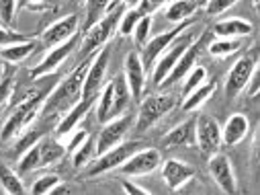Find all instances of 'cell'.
<instances>
[{"label": "cell", "mask_w": 260, "mask_h": 195, "mask_svg": "<svg viewBox=\"0 0 260 195\" xmlns=\"http://www.w3.org/2000/svg\"><path fill=\"white\" fill-rule=\"evenodd\" d=\"M162 162V154L160 150L156 148H140L138 152H134L132 156H129L119 169L123 175H129V177H134V175H148L152 171H156Z\"/></svg>", "instance_id": "11"}, {"label": "cell", "mask_w": 260, "mask_h": 195, "mask_svg": "<svg viewBox=\"0 0 260 195\" xmlns=\"http://www.w3.org/2000/svg\"><path fill=\"white\" fill-rule=\"evenodd\" d=\"M96 99H99V97H80V99L72 105V109H70L66 115H63V119L57 123V129H55L57 136H68L72 129L78 125V121L90 111V107L96 103Z\"/></svg>", "instance_id": "19"}, {"label": "cell", "mask_w": 260, "mask_h": 195, "mask_svg": "<svg viewBox=\"0 0 260 195\" xmlns=\"http://www.w3.org/2000/svg\"><path fill=\"white\" fill-rule=\"evenodd\" d=\"M238 3V0H207V15H211V17H215V15H221V13H225L230 7H234Z\"/></svg>", "instance_id": "37"}, {"label": "cell", "mask_w": 260, "mask_h": 195, "mask_svg": "<svg viewBox=\"0 0 260 195\" xmlns=\"http://www.w3.org/2000/svg\"><path fill=\"white\" fill-rule=\"evenodd\" d=\"M252 31H254L252 23L244 19H225L213 25V33L217 37H246L252 35Z\"/></svg>", "instance_id": "21"}, {"label": "cell", "mask_w": 260, "mask_h": 195, "mask_svg": "<svg viewBox=\"0 0 260 195\" xmlns=\"http://www.w3.org/2000/svg\"><path fill=\"white\" fill-rule=\"evenodd\" d=\"M160 164H162V179L170 191H178L182 185H186L194 177V169L182 160L168 158L166 162H160Z\"/></svg>", "instance_id": "16"}, {"label": "cell", "mask_w": 260, "mask_h": 195, "mask_svg": "<svg viewBox=\"0 0 260 195\" xmlns=\"http://www.w3.org/2000/svg\"><path fill=\"white\" fill-rule=\"evenodd\" d=\"M125 82L132 93V99H142L146 87V68L138 51H129L125 58Z\"/></svg>", "instance_id": "15"}, {"label": "cell", "mask_w": 260, "mask_h": 195, "mask_svg": "<svg viewBox=\"0 0 260 195\" xmlns=\"http://www.w3.org/2000/svg\"><path fill=\"white\" fill-rule=\"evenodd\" d=\"M88 66H90V55L84 58L78 66L74 68V72L63 80L59 82V87L45 97L43 101V113H53V111H61L70 105H74L80 97H82V85H84V76L88 72Z\"/></svg>", "instance_id": "1"}, {"label": "cell", "mask_w": 260, "mask_h": 195, "mask_svg": "<svg viewBox=\"0 0 260 195\" xmlns=\"http://www.w3.org/2000/svg\"><path fill=\"white\" fill-rule=\"evenodd\" d=\"M174 105H176V101H174L172 95H152V97H148L140 105L136 129L138 132H146V129L152 127L158 119H162L166 113H170L174 109Z\"/></svg>", "instance_id": "5"}, {"label": "cell", "mask_w": 260, "mask_h": 195, "mask_svg": "<svg viewBox=\"0 0 260 195\" xmlns=\"http://www.w3.org/2000/svg\"><path fill=\"white\" fill-rule=\"evenodd\" d=\"M111 7V0H86V23L84 27L90 29L96 21H101L105 17V13Z\"/></svg>", "instance_id": "29"}, {"label": "cell", "mask_w": 260, "mask_h": 195, "mask_svg": "<svg viewBox=\"0 0 260 195\" xmlns=\"http://www.w3.org/2000/svg\"><path fill=\"white\" fill-rule=\"evenodd\" d=\"M76 31H78V15H68V17L59 19L57 23H53L51 27H47L43 31V43L47 47L59 45L66 39H70Z\"/></svg>", "instance_id": "17"}, {"label": "cell", "mask_w": 260, "mask_h": 195, "mask_svg": "<svg viewBox=\"0 0 260 195\" xmlns=\"http://www.w3.org/2000/svg\"><path fill=\"white\" fill-rule=\"evenodd\" d=\"M254 70H256L254 58H250V55L240 58L232 66V70H230V74L225 78V97L234 99L238 93H242L246 89V85H248V80H250Z\"/></svg>", "instance_id": "13"}, {"label": "cell", "mask_w": 260, "mask_h": 195, "mask_svg": "<svg viewBox=\"0 0 260 195\" xmlns=\"http://www.w3.org/2000/svg\"><path fill=\"white\" fill-rule=\"evenodd\" d=\"M19 41H25V35L15 33V31H11V29H3V27H0V47L11 45V43H19Z\"/></svg>", "instance_id": "39"}, {"label": "cell", "mask_w": 260, "mask_h": 195, "mask_svg": "<svg viewBox=\"0 0 260 195\" xmlns=\"http://www.w3.org/2000/svg\"><path fill=\"white\" fill-rule=\"evenodd\" d=\"M250 132V121L244 113H234L225 125L221 127V144L225 146H236L240 144Z\"/></svg>", "instance_id": "20"}, {"label": "cell", "mask_w": 260, "mask_h": 195, "mask_svg": "<svg viewBox=\"0 0 260 195\" xmlns=\"http://www.w3.org/2000/svg\"><path fill=\"white\" fill-rule=\"evenodd\" d=\"M132 125H134V115H119V117L107 121L99 134V140H96V154H103L109 148L121 144Z\"/></svg>", "instance_id": "8"}, {"label": "cell", "mask_w": 260, "mask_h": 195, "mask_svg": "<svg viewBox=\"0 0 260 195\" xmlns=\"http://www.w3.org/2000/svg\"><path fill=\"white\" fill-rule=\"evenodd\" d=\"M140 148H144V144H142V142H136V140H132V142H121V144L109 148L107 152L99 154L96 162L88 169V175H90V177H96V175L109 173V171H113V169H119L129 156H132L134 152H138Z\"/></svg>", "instance_id": "6"}, {"label": "cell", "mask_w": 260, "mask_h": 195, "mask_svg": "<svg viewBox=\"0 0 260 195\" xmlns=\"http://www.w3.org/2000/svg\"><path fill=\"white\" fill-rule=\"evenodd\" d=\"M15 7H17V0H0V21H3L5 25L13 23Z\"/></svg>", "instance_id": "38"}, {"label": "cell", "mask_w": 260, "mask_h": 195, "mask_svg": "<svg viewBox=\"0 0 260 195\" xmlns=\"http://www.w3.org/2000/svg\"><path fill=\"white\" fill-rule=\"evenodd\" d=\"M194 136V119H188L184 123H178L174 129L166 134L164 138V146H182L188 144Z\"/></svg>", "instance_id": "22"}, {"label": "cell", "mask_w": 260, "mask_h": 195, "mask_svg": "<svg viewBox=\"0 0 260 195\" xmlns=\"http://www.w3.org/2000/svg\"><path fill=\"white\" fill-rule=\"evenodd\" d=\"M162 3H164V0H142V3L138 5V7H140L138 11H140L142 15H150V13H152V11H156Z\"/></svg>", "instance_id": "42"}, {"label": "cell", "mask_w": 260, "mask_h": 195, "mask_svg": "<svg viewBox=\"0 0 260 195\" xmlns=\"http://www.w3.org/2000/svg\"><path fill=\"white\" fill-rule=\"evenodd\" d=\"M45 97H47V89H33V91H29L21 99V103L15 107V111L9 115V119H7L5 127H3V134H0V140H3V142L13 140L31 119H35V115L39 113V107L43 105Z\"/></svg>", "instance_id": "2"}, {"label": "cell", "mask_w": 260, "mask_h": 195, "mask_svg": "<svg viewBox=\"0 0 260 195\" xmlns=\"http://www.w3.org/2000/svg\"><path fill=\"white\" fill-rule=\"evenodd\" d=\"M150 29H152V19L148 17V15H144L140 21H138V25L134 27V35H136V43L138 45H146L148 43V39H150Z\"/></svg>", "instance_id": "35"}, {"label": "cell", "mask_w": 260, "mask_h": 195, "mask_svg": "<svg viewBox=\"0 0 260 195\" xmlns=\"http://www.w3.org/2000/svg\"><path fill=\"white\" fill-rule=\"evenodd\" d=\"M0 76H3V68H0Z\"/></svg>", "instance_id": "47"}, {"label": "cell", "mask_w": 260, "mask_h": 195, "mask_svg": "<svg viewBox=\"0 0 260 195\" xmlns=\"http://www.w3.org/2000/svg\"><path fill=\"white\" fill-rule=\"evenodd\" d=\"M246 89H248V97H250V99H254V97L258 95V91H260V74H258V70L252 72V76H250Z\"/></svg>", "instance_id": "41"}, {"label": "cell", "mask_w": 260, "mask_h": 195, "mask_svg": "<svg viewBox=\"0 0 260 195\" xmlns=\"http://www.w3.org/2000/svg\"><path fill=\"white\" fill-rule=\"evenodd\" d=\"M140 3H142V0H123V5L129 7V9H138Z\"/></svg>", "instance_id": "45"}, {"label": "cell", "mask_w": 260, "mask_h": 195, "mask_svg": "<svg viewBox=\"0 0 260 195\" xmlns=\"http://www.w3.org/2000/svg\"><path fill=\"white\" fill-rule=\"evenodd\" d=\"M213 91H215V85L213 82H203V85H199L194 91H190L186 97H184V103H182V111H194L197 107H201L211 95H213Z\"/></svg>", "instance_id": "25"}, {"label": "cell", "mask_w": 260, "mask_h": 195, "mask_svg": "<svg viewBox=\"0 0 260 195\" xmlns=\"http://www.w3.org/2000/svg\"><path fill=\"white\" fill-rule=\"evenodd\" d=\"M63 154H66V148H63L59 142L49 140V138L39 140V166L53 164L59 158H63Z\"/></svg>", "instance_id": "23"}, {"label": "cell", "mask_w": 260, "mask_h": 195, "mask_svg": "<svg viewBox=\"0 0 260 195\" xmlns=\"http://www.w3.org/2000/svg\"><path fill=\"white\" fill-rule=\"evenodd\" d=\"M209 175L213 177V181L217 183V187L223 191V193H236L238 187H236V175H234V169H232V162L225 154H211L209 158Z\"/></svg>", "instance_id": "14"}, {"label": "cell", "mask_w": 260, "mask_h": 195, "mask_svg": "<svg viewBox=\"0 0 260 195\" xmlns=\"http://www.w3.org/2000/svg\"><path fill=\"white\" fill-rule=\"evenodd\" d=\"M57 183H61V179H59V175H43L41 179H37L35 183H33V187H31V193L33 195H45V193H51V189L57 185Z\"/></svg>", "instance_id": "32"}, {"label": "cell", "mask_w": 260, "mask_h": 195, "mask_svg": "<svg viewBox=\"0 0 260 195\" xmlns=\"http://www.w3.org/2000/svg\"><path fill=\"white\" fill-rule=\"evenodd\" d=\"M201 39H203V37H197V39H194V41L184 49V53L178 58V62L174 64V68L170 70V74L164 78V82H162V85H174V82L182 80V78H184V74H188V72L192 70L194 62H197V58H199Z\"/></svg>", "instance_id": "18"}, {"label": "cell", "mask_w": 260, "mask_h": 195, "mask_svg": "<svg viewBox=\"0 0 260 195\" xmlns=\"http://www.w3.org/2000/svg\"><path fill=\"white\" fill-rule=\"evenodd\" d=\"M78 33H74L70 39H66L63 43H59V45H53V49L41 60V64L37 68H33L31 70V78H43V76H47V74H51L59 64L66 60L74 49H76V45H78Z\"/></svg>", "instance_id": "12"}, {"label": "cell", "mask_w": 260, "mask_h": 195, "mask_svg": "<svg viewBox=\"0 0 260 195\" xmlns=\"http://www.w3.org/2000/svg\"><path fill=\"white\" fill-rule=\"evenodd\" d=\"M109 58H111V49L103 45V49H99V53L90 60V66H88V72H86L84 85H82V97H99V93L103 89L105 74H107Z\"/></svg>", "instance_id": "9"}, {"label": "cell", "mask_w": 260, "mask_h": 195, "mask_svg": "<svg viewBox=\"0 0 260 195\" xmlns=\"http://www.w3.org/2000/svg\"><path fill=\"white\" fill-rule=\"evenodd\" d=\"M192 23L190 21H182V23H178V27H174V29H170V31H166V33H160V35H156L154 39H148V43L144 45V51H142V64H144V68L146 70H152V66H154V62L160 58V53L184 31V29H188Z\"/></svg>", "instance_id": "10"}, {"label": "cell", "mask_w": 260, "mask_h": 195, "mask_svg": "<svg viewBox=\"0 0 260 195\" xmlns=\"http://www.w3.org/2000/svg\"><path fill=\"white\" fill-rule=\"evenodd\" d=\"M199 35H194V33H190V27L188 29H184L160 55V62L154 66V74H152V80H154V85L156 87H162V82H164V78L170 74V70L174 68V64L178 62V58L184 53V49L197 39Z\"/></svg>", "instance_id": "4"}, {"label": "cell", "mask_w": 260, "mask_h": 195, "mask_svg": "<svg viewBox=\"0 0 260 195\" xmlns=\"http://www.w3.org/2000/svg\"><path fill=\"white\" fill-rule=\"evenodd\" d=\"M94 154H96V142H94L90 136H86V140L72 152V164H74L76 169H80V166L88 164Z\"/></svg>", "instance_id": "28"}, {"label": "cell", "mask_w": 260, "mask_h": 195, "mask_svg": "<svg viewBox=\"0 0 260 195\" xmlns=\"http://www.w3.org/2000/svg\"><path fill=\"white\" fill-rule=\"evenodd\" d=\"M121 17H123V7H119V5L113 7V5H111L109 11L105 13V17H103L101 21H96L90 29H86V35H84L82 45H80L82 58L92 55L96 49H101V47L111 39V35L119 29Z\"/></svg>", "instance_id": "3"}, {"label": "cell", "mask_w": 260, "mask_h": 195, "mask_svg": "<svg viewBox=\"0 0 260 195\" xmlns=\"http://www.w3.org/2000/svg\"><path fill=\"white\" fill-rule=\"evenodd\" d=\"M207 78V70L203 66H192V70L188 72V78H186V85L182 89V97H186L190 91H194L199 85H203Z\"/></svg>", "instance_id": "33"}, {"label": "cell", "mask_w": 260, "mask_h": 195, "mask_svg": "<svg viewBox=\"0 0 260 195\" xmlns=\"http://www.w3.org/2000/svg\"><path fill=\"white\" fill-rule=\"evenodd\" d=\"M41 138H43V132H39V129H31V132H27V134L19 140V144H17V154H23V152L29 150L31 146H35Z\"/></svg>", "instance_id": "36"}, {"label": "cell", "mask_w": 260, "mask_h": 195, "mask_svg": "<svg viewBox=\"0 0 260 195\" xmlns=\"http://www.w3.org/2000/svg\"><path fill=\"white\" fill-rule=\"evenodd\" d=\"M39 166V142L35 146H31L29 150L23 152L21 160H19V173L25 175V173H31L33 169Z\"/></svg>", "instance_id": "31"}, {"label": "cell", "mask_w": 260, "mask_h": 195, "mask_svg": "<svg viewBox=\"0 0 260 195\" xmlns=\"http://www.w3.org/2000/svg\"><path fill=\"white\" fill-rule=\"evenodd\" d=\"M194 138L203 154H215L221 146V127L217 119L209 115H199L194 119Z\"/></svg>", "instance_id": "7"}, {"label": "cell", "mask_w": 260, "mask_h": 195, "mask_svg": "<svg viewBox=\"0 0 260 195\" xmlns=\"http://www.w3.org/2000/svg\"><path fill=\"white\" fill-rule=\"evenodd\" d=\"M37 43L31 41V39H25V41H19V43H11V45H5L0 49V55H3L7 62H21L25 60L27 55H31L35 51Z\"/></svg>", "instance_id": "26"}, {"label": "cell", "mask_w": 260, "mask_h": 195, "mask_svg": "<svg viewBox=\"0 0 260 195\" xmlns=\"http://www.w3.org/2000/svg\"><path fill=\"white\" fill-rule=\"evenodd\" d=\"M144 15L138 11V9H129L127 13H123L121 21H119V31L121 35H129V33H134V27L138 25V21L142 19Z\"/></svg>", "instance_id": "34"}, {"label": "cell", "mask_w": 260, "mask_h": 195, "mask_svg": "<svg viewBox=\"0 0 260 195\" xmlns=\"http://www.w3.org/2000/svg\"><path fill=\"white\" fill-rule=\"evenodd\" d=\"M15 89V78L9 76L5 80H0V107H3L7 103V99H11V93Z\"/></svg>", "instance_id": "40"}, {"label": "cell", "mask_w": 260, "mask_h": 195, "mask_svg": "<svg viewBox=\"0 0 260 195\" xmlns=\"http://www.w3.org/2000/svg\"><path fill=\"white\" fill-rule=\"evenodd\" d=\"M31 3H41V0H31Z\"/></svg>", "instance_id": "46"}, {"label": "cell", "mask_w": 260, "mask_h": 195, "mask_svg": "<svg viewBox=\"0 0 260 195\" xmlns=\"http://www.w3.org/2000/svg\"><path fill=\"white\" fill-rule=\"evenodd\" d=\"M123 191L129 193V195H148V189L146 187H140V185H134L132 181H123Z\"/></svg>", "instance_id": "43"}, {"label": "cell", "mask_w": 260, "mask_h": 195, "mask_svg": "<svg viewBox=\"0 0 260 195\" xmlns=\"http://www.w3.org/2000/svg\"><path fill=\"white\" fill-rule=\"evenodd\" d=\"M0 183H3L5 191L11 193V195H21V193H25V187H23L21 177H19L15 171H11L9 166H5V164H0Z\"/></svg>", "instance_id": "27"}, {"label": "cell", "mask_w": 260, "mask_h": 195, "mask_svg": "<svg viewBox=\"0 0 260 195\" xmlns=\"http://www.w3.org/2000/svg\"><path fill=\"white\" fill-rule=\"evenodd\" d=\"M197 9H199L197 0H174V3L168 7V11H166V19L170 23H182Z\"/></svg>", "instance_id": "24"}, {"label": "cell", "mask_w": 260, "mask_h": 195, "mask_svg": "<svg viewBox=\"0 0 260 195\" xmlns=\"http://www.w3.org/2000/svg\"><path fill=\"white\" fill-rule=\"evenodd\" d=\"M240 47H242V39H238V37H219L217 41H213L209 45V53L221 58V55H230V53L238 51Z\"/></svg>", "instance_id": "30"}, {"label": "cell", "mask_w": 260, "mask_h": 195, "mask_svg": "<svg viewBox=\"0 0 260 195\" xmlns=\"http://www.w3.org/2000/svg\"><path fill=\"white\" fill-rule=\"evenodd\" d=\"M86 136H88V134L84 132V129H80V132H78V134H76V136L70 140V144H68V148H66V150H68V152H74V150H76V148H78V146H80V144L86 140Z\"/></svg>", "instance_id": "44"}]
</instances>
